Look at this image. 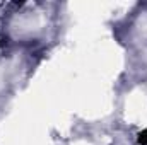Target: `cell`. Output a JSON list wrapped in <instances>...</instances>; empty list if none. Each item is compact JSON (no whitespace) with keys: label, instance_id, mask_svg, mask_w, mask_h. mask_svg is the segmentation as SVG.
Listing matches in <instances>:
<instances>
[{"label":"cell","instance_id":"obj_1","mask_svg":"<svg viewBox=\"0 0 147 145\" xmlns=\"http://www.w3.org/2000/svg\"><path fill=\"white\" fill-rule=\"evenodd\" d=\"M139 144H142V145L147 144V130H146V132H140V133H139Z\"/></svg>","mask_w":147,"mask_h":145}]
</instances>
